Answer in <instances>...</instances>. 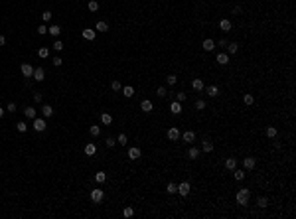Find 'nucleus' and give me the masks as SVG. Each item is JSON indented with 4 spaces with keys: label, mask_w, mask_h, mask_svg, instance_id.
<instances>
[{
    "label": "nucleus",
    "mask_w": 296,
    "mask_h": 219,
    "mask_svg": "<svg viewBox=\"0 0 296 219\" xmlns=\"http://www.w3.org/2000/svg\"><path fill=\"white\" fill-rule=\"evenodd\" d=\"M219 28H221V30H223V32H229V30H231V28H233V24H231V20H227V18H223V20H221V22H219Z\"/></svg>",
    "instance_id": "a211bd4d"
},
{
    "label": "nucleus",
    "mask_w": 296,
    "mask_h": 219,
    "mask_svg": "<svg viewBox=\"0 0 296 219\" xmlns=\"http://www.w3.org/2000/svg\"><path fill=\"white\" fill-rule=\"evenodd\" d=\"M85 154H87V156H95V154H97V144L89 142L87 146H85Z\"/></svg>",
    "instance_id": "f3484780"
},
{
    "label": "nucleus",
    "mask_w": 296,
    "mask_h": 219,
    "mask_svg": "<svg viewBox=\"0 0 296 219\" xmlns=\"http://www.w3.org/2000/svg\"><path fill=\"white\" fill-rule=\"evenodd\" d=\"M233 178H235L237 182H243L245 180V170H237L235 168V170H233Z\"/></svg>",
    "instance_id": "bb28decb"
},
{
    "label": "nucleus",
    "mask_w": 296,
    "mask_h": 219,
    "mask_svg": "<svg viewBox=\"0 0 296 219\" xmlns=\"http://www.w3.org/2000/svg\"><path fill=\"white\" fill-rule=\"evenodd\" d=\"M16 130H18V132H26V130H28V124L24 123V120H20V123L16 124Z\"/></svg>",
    "instance_id": "e433bc0d"
},
{
    "label": "nucleus",
    "mask_w": 296,
    "mask_h": 219,
    "mask_svg": "<svg viewBox=\"0 0 296 219\" xmlns=\"http://www.w3.org/2000/svg\"><path fill=\"white\" fill-rule=\"evenodd\" d=\"M34 81H43V79H46V71H43V67H36V69H34Z\"/></svg>",
    "instance_id": "39448f33"
},
{
    "label": "nucleus",
    "mask_w": 296,
    "mask_h": 219,
    "mask_svg": "<svg viewBox=\"0 0 296 219\" xmlns=\"http://www.w3.org/2000/svg\"><path fill=\"white\" fill-rule=\"evenodd\" d=\"M140 148H136V146H132L130 150H128V158H130V160H138V158H140Z\"/></svg>",
    "instance_id": "ddd939ff"
},
{
    "label": "nucleus",
    "mask_w": 296,
    "mask_h": 219,
    "mask_svg": "<svg viewBox=\"0 0 296 219\" xmlns=\"http://www.w3.org/2000/svg\"><path fill=\"white\" fill-rule=\"evenodd\" d=\"M170 111H172V114H180V113H182V103L172 101V103H170Z\"/></svg>",
    "instance_id": "4468645a"
},
{
    "label": "nucleus",
    "mask_w": 296,
    "mask_h": 219,
    "mask_svg": "<svg viewBox=\"0 0 296 219\" xmlns=\"http://www.w3.org/2000/svg\"><path fill=\"white\" fill-rule=\"evenodd\" d=\"M180 136H182L184 142H193V140H196V132H193V130H186V132L180 134Z\"/></svg>",
    "instance_id": "9d476101"
},
{
    "label": "nucleus",
    "mask_w": 296,
    "mask_h": 219,
    "mask_svg": "<svg viewBox=\"0 0 296 219\" xmlns=\"http://www.w3.org/2000/svg\"><path fill=\"white\" fill-rule=\"evenodd\" d=\"M34 101H36V103H42V93L36 91V93H34Z\"/></svg>",
    "instance_id": "5fc2aeb1"
},
{
    "label": "nucleus",
    "mask_w": 296,
    "mask_h": 219,
    "mask_svg": "<svg viewBox=\"0 0 296 219\" xmlns=\"http://www.w3.org/2000/svg\"><path fill=\"white\" fill-rule=\"evenodd\" d=\"M38 55L42 57V59H46V57L49 55V48H40L38 49Z\"/></svg>",
    "instance_id": "4c0bfd02"
},
{
    "label": "nucleus",
    "mask_w": 296,
    "mask_h": 219,
    "mask_svg": "<svg viewBox=\"0 0 296 219\" xmlns=\"http://www.w3.org/2000/svg\"><path fill=\"white\" fill-rule=\"evenodd\" d=\"M53 65H55V67H61V65H63V59H61V57H53Z\"/></svg>",
    "instance_id": "603ef678"
},
{
    "label": "nucleus",
    "mask_w": 296,
    "mask_h": 219,
    "mask_svg": "<svg viewBox=\"0 0 296 219\" xmlns=\"http://www.w3.org/2000/svg\"><path fill=\"white\" fill-rule=\"evenodd\" d=\"M197 156H199V148L190 146V150H188V158H190V160H197Z\"/></svg>",
    "instance_id": "412c9836"
},
{
    "label": "nucleus",
    "mask_w": 296,
    "mask_h": 219,
    "mask_svg": "<svg viewBox=\"0 0 296 219\" xmlns=\"http://www.w3.org/2000/svg\"><path fill=\"white\" fill-rule=\"evenodd\" d=\"M24 117L28 120H34L36 119V109H34V107H26V109H24Z\"/></svg>",
    "instance_id": "2eb2a0df"
},
{
    "label": "nucleus",
    "mask_w": 296,
    "mask_h": 219,
    "mask_svg": "<svg viewBox=\"0 0 296 219\" xmlns=\"http://www.w3.org/2000/svg\"><path fill=\"white\" fill-rule=\"evenodd\" d=\"M4 113H6V111H4V109H2V107H0V119H2V117H4Z\"/></svg>",
    "instance_id": "bf43d9fd"
},
{
    "label": "nucleus",
    "mask_w": 296,
    "mask_h": 219,
    "mask_svg": "<svg viewBox=\"0 0 296 219\" xmlns=\"http://www.w3.org/2000/svg\"><path fill=\"white\" fill-rule=\"evenodd\" d=\"M95 30H97V32H107V30H109V24H107V22H99Z\"/></svg>",
    "instance_id": "79ce46f5"
},
{
    "label": "nucleus",
    "mask_w": 296,
    "mask_h": 219,
    "mask_svg": "<svg viewBox=\"0 0 296 219\" xmlns=\"http://www.w3.org/2000/svg\"><path fill=\"white\" fill-rule=\"evenodd\" d=\"M156 95H158V97H162V99H164V97L168 95V93H166V87H158V91H156Z\"/></svg>",
    "instance_id": "09e8293b"
},
{
    "label": "nucleus",
    "mask_w": 296,
    "mask_h": 219,
    "mask_svg": "<svg viewBox=\"0 0 296 219\" xmlns=\"http://www.w3.org/2000/svg\"><path fill=\"white\" fill-rule=\"evenodd\" d=\"M243 103H245V105H249V107H251V105H253V103H255V97H253V95H249V93H247V95H245V97H243Z\"/></svg>",
    "instance_id": "ea45409f"
},
{
    "label": "nucleus",
    "mask_w": 296,
    "mask_h": 219,
    "mask_svg": "<svg viewBox=\"0 0 296 219\" xmlns=\"http://www.w3.org/2000/svg\"><path fill=\"white\" fill-rule=\"evenodd\" d=\"M89 132H91V136H95V138H97L99 134H101V126H97V124H93V126L89 129Z\"/></svg>",
    "instance_id": "f704fd0d"
},
{
    "label": "nucleus",
    "mask_w": 296,
    "mask_h": 219,
    "mask_svg": "<svg viewBox=\"0 0 296 219\" xmlns=\"http://www.w3.org/2000/svg\"><path fill=\"white\" fill-rule=\"evenodd\" d=\"M140 109L144 111V113H152V101H148V99H144L140 103Z\"/></svg>",
    "instance_id": "5701e85b"
},
{
    "label": "nucleus",
    "mask_w": 296,
    "mask_h": 219,
    "mask_svg": "<svg viewBox=\"0 0 296 219\" xmlns=\"http://www.w3.org/2000/svg\"><path fill=\"white\" fill-rule=\"evenodd\" d=\"M241 12H243V8H241V6H235V8H233V14H241Z\"/></svg>",
    "instance_id": "6e6d98bb"
},
{
    "label": "nucleus",
    "mask_w": 296,
    "mask_h": 219,
    "mask_svg": "<svg viewBox=\"0 0 296 219\" xmlns=\"http://www.w3.org/2000/svg\"><path fill=\"white\" fill-rule=\"evenodd\" d=\"M235 200H237V203L239 205H247L249 203V200H251V190L249 188H241V190H237V195H235Z\"/></svg>",
    "instance_id": "f257e3e1"
},
{
    "label": "nucleus",
    "mask_w": 296,
    "mask_h": 219,
    "mask_svg": "<svg viewBox=\"0 0 296 219\" xmlns=\"http://www.w3.org/2000/svg\"><path fill=\"white\" fill-rule=\"evenodd\" d=\"M166 83H168L170 87H174L176 83H178V77H176V75H168V77H166Z\"/></svg>",
    "instance_id": "58836bf2"
},
{
    "label": "nucleus",
    "mask_w": 296,
    "mask_h": 219,
    "mask_svg": "<svg viewBox=\"0 0 296 219\" xmlns=\"http://www.w3.org/2000/svg\"><path fill=\"white\" fill-rule=\"evenodd\" d=\"M192 87H193L196 91H202V89H203V81H202V79H193V81H192Z\"/></svg>",
    "instance_id": "72a5a7b5"
},
{
    "label": "nucleus",
    "mask_w": 296,
    "mask_h": 219,
    "mask_svg": "<svg viewBox=\"0 0 296 219\" xmlns=\"http://www.w3.org/2000/svg\"><path fill=\"white\" fill-rule=\"evenodd\" d=\"M105 180H107V174H105V172H97V174H95V182H97V184H105Z\"/></svg>",
    "instance_id": "c85d7f7f"
},
{
    "label": "nucleus",
    "mask_w": 296,
    "mask_h": 219,
    "mask_svg": "<svg viewBox=\"0 0 296 219\" xmlns=\"http://www.w3.org/2000/svg\"><path fill=\"white\" fill-rule=\"evenodd\" d=\"M127 142H128L127 134H124V132H121V134H118V138H117V144H121V146H127Z\"/></svg>",
    "instance_id": "2f4dec72"
},
{
    "label": "nucleus",
    "mask_w": 296,
    "mask_h": 219,
    "mask_svg": "<svg viewBox=\"0 0 296 219\" xmlns=\"http://www.w3.org/2000/svg\"><path fill=\"white\" fill-rule=\"evenodd\" d=\"M225 168H227V170H235V168H237V160H235V158H227V160H225Z\"/></svg>",
    "instance_id": "cd10ccee"
},
{
    "label": "nucleus",
    "mask_w": 296,
    "mask_h": 219,
    "mask_svg": "<svg viewBox=\"0 0 296 219\" xmlns=\"http://www.w3.org/2000/svg\"><path fill=\"white\" fill-rule=\"evenodd\" d=\"M205 95L211 97V99H215V97L219 95V87H217V85H209V87L205 89Z\"/></svg>",
    "instance_id": "1a4fd4ad"
},
{
    "label": "nucleus",
    "mask_w": 296,
    "mask_h": 219,
    "mask_svg": "<svg viewBox=\"0 0 296 219\" xmlns=\"http://www.w3.org/2000/svg\"><path fill=\"white\" fill-rule=\"evenodd\" d=\"M53 18V14H52V12H49V10H46V12H43V14H42V20H43V22H49V20H52Z\"/></svg>",
    "instance_id": "a18cd8bd"
},
{
    "label": "nucleus",
    "mask_w": 296,
    "mask_h": 219,
    "mask_svg": "<svg viewBox=\"0 0 296 219\" xmlns=\"http://www.w3.org/2000/svg\"><path fill=\"white\" fill-rule=\"evenodd\" d=\"M103 197H105V191L103 190H93V191H91V200H93L95 203H101Z\"/></svg>",
    "instance_id": "423d86ee"
},
{
    "label": "nucleus",
    "mask_w": 296,
    "mask_h": 219,
    "mask_svg": "<svg viewBox=\"0 0 296 219\" xmlns=\"http://www.w3.org/2000/svg\"><path fill=\"white\" fill-rule=\"evenodd\" d=\"M265 134H267L268 138H277L278 130H277V126H267V130H265Z\"/></svg>",
    "instance_id": "a878e982"
},
{
    "label": "nucleus",
    "mask_w": 296,
    "mask_h": 219,
    "mask_svg": "<svg viewBox=\"0 0 296 219\" xmlns=\"http://www.w3.org/2000/svg\"><path fill=\"white\" fill-rule=\"evenodd\" d=\"M42 114H43V119H49L53 114V107L52 105H42Z\"/></svg>",
    "instance_id": "dca6fc26"
},
{
    "label": "nucleus",
    "mask_w": 296,
    "mask_h": 219,
    "mask_svg": "<svg viewBox=\"0 0 296 219\" xmlns=\"http://www.w3.org/2000/svg\"><path fill=\"white\" fill-rule=\"evenodd\" d=\"M132 215H134V209H132V207H124V209H122V217H132Z\"/></svg>",
    "instance_id": "a19ab883"
},
{
    "label": "nucleus",
    "mask_w": 296,
    "mask_h": 219,
    "mask_svg": "<svg viewBox=\"0 0 296 219\" xmlns=\"http://www.w3.org/2000/svg\"><path fill=\"white\" fill-rule=\"evenodd\" d=\"M4 43H6V38H4V36H2V34H0V48H2Z\"/></svg>",
    "instance_id": "13d9d810"
},
{
    "label": "nucleus",
    "mask_w": 296,
    "mask_h": 219,
    "mask_svg": "<svg viewBox=\"0 0 296 219\" xmlns=\"http://www.w3.org/2000/svg\"><path fill=\"white\" fill-rule=\"evenodd\" d=\"M202 150H203L205 154L213 152V142H211V140H203V144H202Z\"/></svg>",
    "instance_id": "4be33fe9"
},
{
    "label": "nucleus",
    "mask_w": 296,
    "mask_h": 219,
    "mask_svg": "<svg viewBox=\"0 0 296 219\" xmlns=\"http://www.w3.org/2000/svg\"><path fill=\"white\" fill-rule=\"evenodd\" d=\"M166 136H168V140H172V142H176L180 138V130L176 129V126H172V129H168V132H166Z\"/></svg>",
    "instance_id": "0eeeda50"
},
{
    "label": "nucleus",
    "mask_w": 296,
    "mask_h": 219,
    "mask_svg": "<svg viewBox=\"0 0 296 219\" xmlns=\"http://www.w3.org/2000/svg\"><path fill=\"white\" fill-rule=\"evenodd\" d=\"M53 49H55V52H61V49H63V42H61V40H55V42H53Z\"/></svg>",
    "instance_id": "49530a36"
},
{
    "label": "nucleus",
    "mask_w": 296,
    "mask_h": 219,
    "mask_svg": "<svg viewBox=\"0 0 296 219\" xmlns=\"http://www.w3.org/2000/svg\"><path fill=\"white\" fill-rule=\"evenodd\" d=\"M215 61L219 63V65H227V63H229V53H217L215 55Z\"/></svg>",
    "instance_id": "6e6552de"
},
{
    "label": "nucleus",
    "mask_w": 296,
    "mask_h": 219,
    "mask_svg": "<svg viewBox=\"0 0 296 219\" xmlns=\"http://www.w3.org/2000/svg\"><path fill=\"white\" fill-rule=\"evenodd\" d=\"M196 109L197 111H203V109H205V101H203V99H197L196 101Z\"/></svg>",
    "instance_id": "c03bdc74"
},
{
    "label": "nucleus",
    "mask_w": 296,
    "mask_h": 219,
    "mask_svg": "<svg viewBox=\"0 0 296 219\" xmlns=\"http://www.w3.org/2000/svg\"><path fill=\"white\" fill-rule=\"evenodd\" d=\"M111 89H113V91H121L122 89L121 81H113V83H111Z\"/></svg>",
    "instance_id": "8fccbe9b"
},
{
    "label": "nucleus",
    "mask_w": 296,
    "mask_h": 219,
    "mask_svg": "<svg viewBox=\"0 0 296 219\" xmlns=\"http://www.w3.org/2000/svg\"><path fill=\"white\" fill-rule=\"evenodd\" d=\"M190 182H182V184H178V194L180 195H184V197H188L190 195Z\"/></svg>",
    "instance_id": "20e7f679"
},
{
    "label": "nucleus",
    "mask_w": 296,
    "mask_h": 219,
    "mask_svg": "<svg viewBox=\"0 0 296 219\" xmlns=\"http://www.w3.org/2000/svg\"><path fill=\"white\" fill-rule=\"evenodd\" d=\"M20 71H22V75L26 77V79H32V75H34V67L30 65V63H22V65H20Z\"/></svg>",
    "instance_id": "7ed1b4c3"
},
{
    "label": "nucleus",
    "mask_w": 296,
    "mask_h": 219,
    "mask_svg": "<svg viewBox=\"0 0 296 219\" xmlns=\"http://www.w3.org/2000/svg\"><path fill=\"white\" fill-rule=\"evenodd\" d=\"M166 191H168V194H178V184L170 182L168 186H166Z\"/></svg>",
    "instance_id": "7c9ffc66"
},
{
    "label": "nucleus",
    "mask_w": 296,
    "mask_h": 219,
    "mask_svg": "<svg viewBox=\"0 0 296 219\" xmlns=\"http://www.w3.org/2000/svg\"><path fill=\"white\" fill-rule=\"evenodd\" d=\"M122 95H124V97H132V95H134V89H132V87L130 85H127V87H122Z\"/></svg>",
    "instance_id": "473e14b6"
},
{
    "label": "nucleus",
    "mask_w": 296,
    "mask_h": 219,
    "mask_svg": "<svg viewBox=\"0 0 296 219\" xmlns=\"http://www.w3.org/2000/svg\"><path fill=\"white\" fill-rule=\"evenodd\" d=\"M47 34H49V36H53V38H57V36L61 34V28H59L57 24H53V26H49V28H47Z\"/></svg>",
    "instance_id": "aec40b11"
},
{
    "label": "nucleus",
    "mask_w": 296,
    "mask_h": 219,
    "mask_svg": "<svg viewBox=\"0 0 296 219\" xmlns=\"http://www.w3.org/2000/svg\"><path fill=\"white\" fill-rule=\"evenodd\" d=\"M255 164H257V160H255L253 156H247L243 160V166H245V170H253L255 168Z\"/></svg>",
    "instance_id": "f8f14e48"
},
{
    "label": "nucleus",
    "mask_w": 296,
    "mask_h": 219,
    "mask_svg": "<svg viewBox=\"0 0 296 219\" xmlns=\"http://www.w3.org/2000/svg\"><path fill=\"white\" fill-rule=\"evenodd\" d=\"M227 43H229L227 40H221V42H219V48H227Z\"/></svg>",
    "instance_id": "4d7b16f0"
},
{
    "label": "nucleus",
    "mask_w": 296,
    "mask_h": 219,
    "mask_svg": "<svg viewBox=\"0 0 296 219\" xmlns=\"http://www.w3.org/2000/svg\"><path fill=\"white\" fill-rule=\"evenodd\" d=\"M6 111H8V113H16V103H8Z\"/></svg>",
    "instance_id": "864d4df0"
},
{
    "label": "nucleus",
    "mask_w": 296,
    "mask_h": 219,
    "mask_svg": "<svg viewBox=\"0 0 296 219\" xmlns=\"http://www.w3.org/2000/svg\"><path fill=\"white\" fill-rule=\"evenodd\" d=\"M202 48L205 49V52H213L215 49V42H213L211 38H207V40H203V43H202Z\"/></svg>",
    "instance_id": "9b49d317"
},
{
    "label": "nucleus",
    "mask_w": 296,
    "mask_h": 219,
    "mask_svg": "<svg viewBox=\"0 0 296 219\" xmlns=\"http://www.w3.org/2000/svg\"><path fill=\"white\" fill-rule=\"evenodd\" d=\"M237 52H239V46H237V42H231V43H227V53H231V55H235Z\"/></svg>",
    "instance_id": "393cba45"
},
{
    "label": "nucleus",
    "mask_w": 296,
    "mask_h": 219,
    "mask_svg": "<svg viewBox=\"0 0 296 219\" xmlns=\"http://www.w3.org/2000/svg\"><path fill=\"white\" fill-rule=\"evenodd\" d=\"M87 8H89L91 12H97V10H99V2H97V0H89V4H87Z\"/></svg>",
    "instance_id": "c9c22d12"
},
{
    "label": "nucleus",
    "mask_w": 296,
    "mask_h": 219,
    "mask_svg": "<svg viewBox=\"0 0 296 219\" xmlns=\"http://www.w3.org/2000/svg\"><path fill=\"white\" fill-rule=\"evenodd\" d=\"M38 34H40V36H46V34H47V28H46V24L38 26Z\"/></svg>",
    "instance_id": "3c124183"
},
{
    "label": "nucleus",
    "mask_w": 296,
    "mask_h": 219,
    "mask_svg": "<svg viewBox=\"0 0 296 219\" xmlns=\"http://www.w3.org/2000/svg\"><path fill=\"white\" fill-rule=\"evenodd\" d=\"M188 99V95H186V93H184V91H180L178 95H176V101H178V103H184V101Z\"/></svg>",
    "instance_id": "de8ad7c7"
},
{
    "label": "nucleus",
    "mask_w": 296,
    "mask_h": 219,
    "mask_svg": "<svg viewBox=\"0 0 296 219\" xmlns=\"http://www.w3.org/2000/svg\"><path fill=\"white\" fill-rule=\"evenodd\" d=\"M32 126H34L36 132H43V130H46V119H38V117H36V119L32 120Z\"/></svg>",
    "instance_id": "f03ea898"
},
{
    "label": "nucleus",
    "mask_w": 296,
    "mask_h": 219,
    "mask_svg": "<svg viewBox=\"0 0 296 219\" xmlns=\"http://www.w3.org/2000/svg\"><path fill=\"white\" fill-rule=\"evenodd\" d=\"M257 207H261V209L268 207V197H267V195H261V197H257Z\"/></svg>",
    "instance_id": "6ab92c4d"
},
{
    "label": "nucleus",
    "mask_w": 296,
    "mask_h": 219,
    "mask_svg": "<svg viewBox=\"0 0 296 219\" xmlns=\"http://www.w3.org/2000/svg\"><path fill=\"white\" fill-rule=\"evenodd\" d=\"M101 123H103V124H111V123H113L111 113H103V114H101Z\"/></svg>",
    "instance_id": "c756f323"
},
{
    "label": "nucleus",
    "mask_w": 296,
    "mask_h": 219,
    "mask_svg": "<svg viewBox=\"0 0 296 219\" xmlns=\"http://www.w3.org/2000/svg\"><path fill=\"white\" fill-rule=\"evenodd\" d=\"M105 144H107V148H113V146H117V140H115L113 136H109L107 140H105Z\"/></svg>",
    "instance_id": "37998d69"
},
{
    "label": "nucleus",
    "mask_w": 296,
    "mask_h": 219,
    "mask_svg": "<svg viewBox=\"0 0 296 219\" xmlns=\"http://www.w3.org/2000/svg\"><path fill=\"white\" fill-rule=\"evenodd\" d=\"M95 34H97V32H95L93 28H85L83 30V38L85 40H95Z\"/></svg>",
    "instance_id": "b1692460"
}]
</instances>
